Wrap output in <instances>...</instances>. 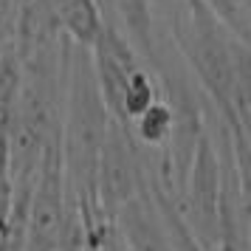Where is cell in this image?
Returning a JSON list of instances; mask_svg holds the SVG:
<instances>
[{
  "instance_id": "cell-1",
  "label": "cell",
  "mask_w": 251,
  "mask_h": 251,
  "mask_svg": "<svg viewBox=\"0 0 251 251\" xmlns=\"http://www.w3.org/2000/svg\"><path fill=\"white\" fill-rule=\"evenodd\" d=\"M110 122L113 119L96 82L91 48L71 43L62 99V158L71 195L76 201L96 203V170Z\"/></svg>"
},
{
  "instance_id": "cell-2",
  "label": "cell",
  "mask_w": 251,
  "mask_h": 251,
  "mask_svg": "<svg viewBox=\"0 0 251 251\" xmlns=\"http://www.w3.org/2000/svg\"><path fill=\"white\" fill-rule=\"evenodd\" d=\"M172 34L186 68L203 85L206 99L223 119L234 116V34L206 0H181Z\"/></svg>"
},
{
  "instance_id": "cell-3",
  "label": "cell",
  "mask_w": 251,
  "mask_h": 251,
  "mask_svg": "<svg viewBox=\"0 0 251 251\" xmlns=\"http://www.w3.org/2000/svg\"><path fill=\"white\" fill-rule=\"evenodd\" d=\"M220 206H223V155L217 150V138L206 130L178 195V212L209 251H217L220 243Z\"/></svg>"
},
{
  "instance_id": "cell-4",
  "label": "cell",
  "mask_w": 251,
  "mask_h": 251,
  "mask_svg": "<svg viewBox=\"0 0 251 251\" xmlns=\"http://www.w3.org/2000/svg\"><path fill=\"white\" fill-rule=\"evenodd\" d=\"M147 189V172L138 155V141L127 127L110 122L96 170V206L107 217H116L130 201Z\"/></svg>"
},
{
  "instance_id": "cell-5",
  "label": "cell",
  "mask_w": 251,
  "mask_h": 251,
  "mask_svg": "<svg viewBox=\"0 0 251 251\" xmlns=\"http://www.w3.org/2000/svg\"><path fill=\"white\" fill-rule=\"evenodd\" d=\"M116 223L130 251H175L150 186L116 215Z\"/></svg>"
},
{
  "instance_id": "cell-6",
  "label": "cell",
  "mask_w": 251,
  "mask_h": 251,
  "mask_svg": "<svg viewBox=\"0 0 251 251\" xmlns=\"http://www.w3.org/2000/svg\"><path fill=\"white\" fill-rule=\"evenodd\" d=\"M113 9L119 14V28L125 37L133 43L138 57L147 59L155 68L161 51L155 43V14H152V3L150 0H113Z\"/></svg>"
},
{
  "instance_id": "cell-7",
  "label": "cell",
  "mask_w": 251,
  "mask_h": 251,
  "mask_svg": "<svg viewBox=\"0 0 251 251\" xmlns=\"http://www.w3.org/2000/svg\"><path fill=\"white\" fill-rule=\"evenodd\" d=\"M172 127H175V113H172L167 96L158 99L150 110L138 116L136 122L130 125V133L138 141V147H150V150H164L172 138Z\"/></svg>"
},
{
  "instance_id": "cell-8",
  "label": "cell",
  "mask_w": 251,
  "mask_h": 251,
  "mask_svg": "<svg viewBox=\"0 0 251 251\" xmlns=\"http://www.w3.org/2000/svg\"><path fill=\"white\" fill-rule=\"evenodd\" d=\"M234 48V113H251V46L231 40Z\"/></svg>"
},
{
  "instance_id": "cell-9",
  "label": "cell",
  "mask_w": 251,
  "mask_h": 251,
  "mask_svg": "<svg viewBox=\"0 0 251 251\" xmlns=\"http://www.w3.org/2000/svg\"><path fill=\"white\" fill-rule=\"evenodd\" d=\"M14 20H17V0H0V54L14 48Z\"/></svg>"
}]
</instances>
